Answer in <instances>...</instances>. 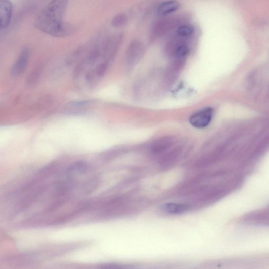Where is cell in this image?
<instances>
[{
	"mask_svg": "<svg viewBox=\"0 0 269 269\" xmlns=\"http://www.w3.org/2000/svg\"><path fill=\"white\" fill-rule=\"evenodd\" d=\"M69 0H52L39 14L35 21L38 30L54 37L70 33L69 26L64 23V16Z\"/></svg>",
	"mask_w": 269,
	"mask_h": 269,
	"instance_id": "6da1fadb",
	"label": "cell"
},
{
	"mask_svg": "<svg viewBox=\"0 0 269 269\" xmlns=\"http://www.w3.org/2000/svg\"><path fill=\"white\" fill-rule=\"evenodd\" d=\"M214 115L212 108L207 107L193 114L190 118L191 124L197 128L207 127L212 121Z\"/></svg>",
	"mask_w": 269,
	"mask_h": 269,
	"instance_id": "7a4b0ae2",
	"label": "cell"
},
{
	"mask_svg": "<svg viewBox=\"0 0 269 269\" xmlns=\"http://www.w3.org/2000/svg\"><path fill=\"white\" fill-rule=\"evenodd\" d=\"M145 48L143 43L135 40L128 47L126 54V60L129 66H134L139 62L143 56Z\"/></svg>",
	"mask_w": 269,
	"mask_h": 269,
	"instance_id": "3957f363",
	"label": "cell"
},
{
	"mask_svg": "<svg viewBox=\"0 0 269 269\" xmlns=\"http://www.w3.org/2000/svg\"><path fill=\"white\" fill-rule=\"evenodd\" d=\"M30 56V50L27 48L22 50L17 60L14 62L11 67V74L12 76H18L24 73L27 66Z\"/></svg>",
	"mask_w": 269,
	"mask_h": 269,
	"instance_id": "277c9868",
	"label": "cell"
},
{
	"mask_svg": "<svg viewBox=\"0 0 269 269\" xmlns=\"http://www.w3.org/2000/svg\"><path fill=\"white\" fill-rule=\"evenodd\" d=\"M175 142L176 138L173 136L162 137L152 143L151 150L155 154L161 153L172 147Z\"/></svg>",
	"mask_w": 269,
	"mask_h": 269,
	"instance_id": "5b68a950",
	"label": "cell"
},
{
	"mask_svg": "<svg viewBox=\"0 0 269 269\" xmlns=\"http://www.w3.org/2000/svg\"><path fill=\"white\" fill-rule=\"evenodd\" d=\"M12 5L9 0H1L0 2V26L1 28L8 27L12 18Z\"/></svg>",
	"mask_w": 269,
	"mask_h": 269,
	"instance_id": "8992f818",
	"label": "cell"
},
{
	"mask_svg": "<svg viewBox=\"0 0 269 269\" xmlns=\"http://www.w3.org/2000/svg\"><path fill=\"white\" fill-rule=\"evenodd\" d=\"M180 4L176 0H169L160 4L157 8L159 16L165 17L176 11L179 8Z\"/></svg>",
	"mask_w": 269,
	"mask_h": 269,
	"instance_id": "52a82bcc",
	"label": "cell"
},
{
	"mask_svg": "<svg viewBox=\"0 0 269 269\" xmlns=\"http://www.w3.org/2000/svg\"><path fill=\"white\" fill-rule=\"evenodd\" d=\"M91 104L90 100L76 101L68 105L65 112L70 114H81L85 111L87 107Z\"/></svg>",
	"mask_w": 269,
	"mask_h": 269,
	"instance_id": "ba28073f",
	"label": "cell"
},
{
	"mask_svg": "<svg viewBox=\"0 0 269 269\" xmlns=\"http://www.w3.org/2000/svg\"><path fill=\"white\" fill-rule=\"evenodd\" d=\"M163 209L165 212L170 214H181L186 212L189 209V206L184 204H178V203H169L163 206Z\"/></svg>",
	"mask_w": 269,
	"mask_h": 269,
	"instance_id": "9c48e42d",
	"label": "cell"
},
{
	"mask_svg": "<svg viewBox=\"0 0 269 269\" xmlns=\"http://www.w3.org/2000/svg\"><path fill=\"white\" fill-rule=\"evenodd\" d=\"M195 27L191 24H185L179 26L177 30V34L179 37L186 38L190 37L194 34Z\"/></svg>",
	"mask_w": 269,
	"mask_h": 269,
	"instance_id": "30bf717a",
	"label": "cell"
},
{
	"mask_svg": "<svg viewBox=\"0 0 269 269\" xmlns=\"http://www.w3.org/2000/svg\"><path fill=\"white\" fill-rule=\"evenodd\" d=\"M87 168V164L83 162H77L71 165L68 171L71 174L74 173H82Z\"/></svg>",
	"mask_w": 269,
	"mask_h": 269,
	"instance_id": "8fae6325",
	"label": "cell"
},
{
	"mask_svg": "<svg viewBox=\"0 0 269 269\" xmlns=\"http://www.w3.org/2000/svg\"><path fill=\"white\" fill-rule=\"evenodd\" d=\"M127 21V18L124 13H120L115 16L112 21V25L115 27H120L125 25Z\"/></svg>",
	"mask_w": 269,
	"mask_h": 269,
	"instance_id": "7c38bea8",
	"label": "cell"
}]
</instances>
